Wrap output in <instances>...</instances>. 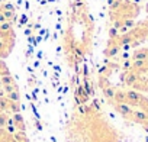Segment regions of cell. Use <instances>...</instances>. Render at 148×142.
Masks as SVG:
<instances>
[{"label": "cell", "instance_id": "30bf717a", "mask_svg": "<svg viewBox=\"0 0 148 142\" xmlns=\"http://www.w3.org/2000/svg\"><path fill=\"white\" fill-rule=\"evenodd\" d=\"M10 116L8 115V112H2L0 113V129H3L8 126V122H9Z\"/></svg>", "mask_w": 148, "mask_h": 142}, {"label": "cell", "instance_id": "ba28073f", "mask_svg": "<svg viewBox=\"0 0 148 142\" xmlns=\"http://www.w3.org/2000/svg\"><path fill=\"white\" fill-rule=\"evenodd\" d=\"M15 84H16V81L12 77V74L10 76H5V77H0V86H2L3 89L8 87V86H15Z\"/></svg>", "mask_w": 148, "mask_h": 142}, {"label": "cell", "instance_id": "5b68a950", "mask_svg": "<svg viewBox=\"0 0 148 142\" xmlns=\"http://www.w3.org/2000/svg\"><path fill=\"white\" fill-rule=\"evenodd\" d=\"M13 45L15 44H10V42H3V41H0V58H6L12 49H13Z\"/></svg>", "mask_w": 148, "mask_h": 142}, {"label": "cell", "instance_id": "7c38bea8", "mask_svg": "<svg viewBox=\"0 0 148 142\" xmlns=\"http://www.w3.org/2000/svg\"><path fill=\"white\" fill-rule=\"evenodd\" d=\"M145 10H147V13H148V5H147V6H145Z\"/></svg>", "mask_w": 148, "mask_h": 142}, {"label": "cell", "instance_id": "6da1fadb", "mask_svg": "<svg viewBox=\"0 0 148 142\" xmlns=\"http://www.w3.org/2000/svg\"><path fill=\"white\" fill-rule=\"evenodd\" d=\"M0 41L15 44V31H13L10 22L0 23Z\"/></svg>", "mask_w": 148, "mask_h": 142}, {"label": "cell", "instance_id": "8992f818", "mask_svg": "<svg viewBox=\"0 0 148 142\" xmlns=\"http://www.w3.org/2000/svg\"><path fill=\"white\" fill-rule=\"evenodd\" d=\"M12 120H13V126L16 128V130H19V132H25V122H23L22 115L15 113L13 117H12Z\"/></svg>", "mask_w": 148, "mask_h": 142}, {"label": "cell", "instance_id": "277c9868", "mask_svg": "<svg viewBox=\"0 0 148 142\" xmlns=\"http://www.w3.org/2000/svg\"><path fill=\"white\" fill-rule=\"evenodd\" d=\"M0 12L3 13V16L6 18L8 22H10L15 18V8H13L12 3H3V5H0Z\"/></svg>", "mask_w": 148, "mask_h": 142}, {"label": "cell", "instance_id": "52a82bcc", "mask_svg": "<svg viewBox=\"0 0 148 142\" xmlns=\"http://www.w3.org/2000/svg\"><path fill=\"white\" fill-rule=\"evenodd\" d=\"M132 58L135 61H139V59H148V48H142V49H138L134 52Z\"/></svg>", "mask_w": 148, "mask_h": 142}, {"label": "cell", "instance_id": "8fae6325", "mask_svg": "<svg viewBox=\"0 0 148 142\" xmlns=\"http://www.w3.org/2000/svg\"><path fill=\"white\" fill-rule=\"evenodd\" d=\"M6 97L12 102H19L21 100V94H19V90H13L10 93H6Z\"/></svg>", "mask_w": 148, "mask_h": 142}, {"label": "cell", "instance_id": "9c48e42d", "mask_svg": "<svg viewBox=\"0 0 148 142\" xmlns=\"http://www.w3.org/2000/svg\"><path fill=\"white\" fill-rule=\"evenodd\" d=\"M5 76H10V70L3 59H0V77H5Z\"/></svg>", "mask_w": 148, "mask_h": 142}, {"label": "cell", "instance_id": "3957f363", "mask_svg": "<svg viewBox=\"0 0 148 142\" xmlns=\"http://www.w3.org/2000/svg\"><path fill=\"white\" fill-rule=\"evenodd\" d=\"M115 109H116V112H118L119 115H122L125 119L131 120V117H132V112H134V109H132L131 106L123 104V103H115Z\"/></svg>", "mask_w": 148, "mask_h": 142}, {"label": "cell", "instance_id": "7a4b0ae2", "mask_svg": "<svg viewBox=\"0 0 148 142\" xmlns=\"http://www.w3.org/2000/svg\"><path fill=\"white\" fill-rule=\"evenodd\" d=\"M121 48H122V46H121V44H119V41H118V36L113 38V39H109L108 46H106V49H105V55L110 58V57L116 55V54L119 52Z\"/></svg>", "mask_w": 148, "mask_h": 142}, {"label": "cell", "instance_id": "4fadbf2b", "mask_svg": "<svg viewBox=\"0 0 148 142\" xmlns=\"http://www.w3.org/2000/svg\"><path fill=\"white\" fill-rule=\"evenodd\" d=\"M145 142H148V138H147V139H145Z\"/></svg>", "mask_w": 148, "mask_h": 142}]
</instances>
